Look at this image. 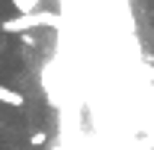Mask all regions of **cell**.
Returning <instances> with one entry per match:
<instances>
[{"label": "cell", "instance_id": "cell-2", "mask_svg": "<svg viewBox=\"0 0 154 150\" xmlns=\"http://www.w3.org/2000/svg\"><path fill=\"white\" fill-rule=\"evenodd\" d=\"M38 3H42V0H10V7L16 10L19 16H23V13H35Z\"/></svg>", "mask_w": 154, "mask_h": 150}, {"label": "cell", "instance_id": "cell-4", "mask_svg": "<svg viewBox=\"0 0 154 150\" xmlns=\"http://www.w3.org/2000/svg\"><path fill=\"white\" fill-rule=\"evenodd\" d=\"M29 144H32V147H42V144H45V131H38V134H32V141H29Z\"/></svg>", "mask_w": 154, "mask_h": 150}, {"label": "cell", "instance_id": "cell-3", "mask_svg": "<svg viewBox=\"0 0 154 150\" xmlns=\"http://www.w3.org/2000/svg\"><path fill=\"white\" fill-rule=\"evenodd\" d=\"M0 102H7V105H23L26 99H23L16 90H10V86H0Z\"/></svg>", "mask_w": 154, "mask_h": 150}, {"label": "cell", "instance_id": "cell-1", "mask_svg": "<svg viewBox=\"0 0 154 150\" xmlns=\"http://www.w3.org/2000/svg\"><path fill=\"white\" fill-rule=\"evenodd\" d=\"M51 22H55L51 13H23V16H16V19H3L0 26H3V32H26V29L51 26Z\"/></svg>", "mask_w": 154, "mask_h": 150}]
</instances>
